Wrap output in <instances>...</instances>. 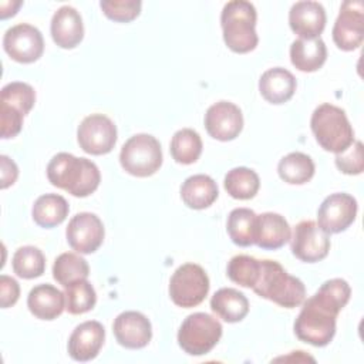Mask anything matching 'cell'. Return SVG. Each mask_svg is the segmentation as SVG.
I'll use <instances>...</instances> for the list:
<instances>
[{
	"instance_id": "1",
	"label": "cell",
	"mask_w": 364,
	"mask_h": 364,
	"mask_svg": "<svg viewBox=\"0 0 364 364\" xmlns=\"http://www.w3.org/2000/svg\"><path fill=\"white\" fill-rule=\"evenodd\" d=\"M351 289L344 279L324 282L307 300L294 321L299 340L314 347L327 346L336 334V318L348 303Z\"/></svg>"
},
{
	"instance_id": "2",
	"label": "cell",
	"mask_w": 364,
	"mask_h": 364,
	"mask_svg": "<svg viewBox=\"0 0 364 364\" xmlns=\"http://www.w3.org/2000/svg\"><path fill=\"white\" fill-rule=\"evenodd\" d=\"M47 178L53 186L73 196L85 198L97 191L101 173L92 161L77 158L68 152H60L48 162Z\"/></svg>"
},
{
	"instance_id": "3",
	"label": "cell",
	"mask_w": 364,
	"mask_h": 364,
	"mask_svg": "<svg viewBox=\"0 0 364 364\" xmlns=\"http://www.w3.org/2000/svg\"><path fill=\"white\" fill-rule=\"evenodd\" d=\"M252 289L257 296L286 309H294L306 300L303 282L289 274L279 262L270 259L260 260L259 277Z\"/></svg>"
},
{
	"instance_id": "4",
	"label": "cell",
	"mask_w": 364,
	"mask_h": 364,
	"mask_svg": "<svg viewBox=\"0 0 364 364\" xmlns=\"http://www.w3.org/2000/svg\"><path fill=\"white\" fill-rule=\"evenodd\" d=\"M256 9L250 1L232 0L223 6L220 24L225 44L235 53L245 54L256 48L259 37L256 33Z\"/></svg>"
},
{
	"instance_id": "5",
	"label": "cell",
	"mask_w": 364,
	"mask_h": 364,
	"mask_svg": "<svg viewBox=\"0 0 364 364\" xmlns=\"http://www.w3.org/2000/svg\"><path fill=\"white\" fill-rule=\"evenodd\" d=\"M310 125L318 145L328 152L340 154L354 142V131L344 109L333 104L318 105L311 114Z\"/></svg>"
},
{
	"instance_id": "6",
	"label": "cell",
	"mask_w": 364,
	"mask_h": 364,
	"mask_svg": "<svg viewBox=\"0 0 364 364\" xmlns=\"http://www.w3.org/2000/svg\"><path fill=\"white\" fill-rule=\"evenodd\" d=\"M119 162L129 175L138 178L151 176L162 165L161 144L149 134H136L122 145Z\"/></svg>"
},
{
	"instance_id": "7",
	"label": "cell",
	"mask_w": 364,
	"mask_h": 364,
	"mask_svg": "<svg viewBox=\"0 0 364 364\" xmlns=\"http://www.w3.org/2000/svg\"><path fill=\"white\" fill-rule=\"evenodd\" d=\"M222 324L208 313L189 314L178 331L179 347L191 355L208 354L222 337Z\"/></svg>"
},
{
	"instance_id": "8",
	"label": "cell",
	"mask_w": 364,
	"mask_h": 364,
	"mask_svg": "<svg viewBox=\"0 0 364 364\" xmlns=\"http://www.w3.org/2000/svg\"><path fill=\"white\" fill-rule=\"evenodd\" d=\"M209 277L202 266L185 263L179 266L169 280L171 300L183 309L196 307L209 293Z\"/></svg>"
},
{
	"instance_id": "9",
	"label": "cell",
	"mask_w": 364,
	"mask_h": 364,
	"mask_svg": "<svg viewBox=\"0 0 364 364\" xmlns=\"http://www.w3.org/2000/svg\"><path fill=\"white\" fill-rule=\"evenodd\" d=\"M77 139L84 152L105 155L115 146L117 127L107 115L91 114L78 125Z\"/></svg>"
},
{
	"instance_id": "10",
	"label": "cell",
	"mask_w": 364,
	"mask_h": 364,
	"mask_svg": "<svg viewBox=\"0 0 364 364\" xmlns=\"http://www.w3.org/2000/svg\"><path fill=\"white\" fill-rule=\"evenodd\" d=\"M3 48L11 60L30 64L43 55L44 38L37 27L20 23L7 28L4 33Z\"/></svg>"
},
{
	"instance_id": "11",
	"label": "cell",
	"mask_w": 364,
	"mask_h": 364,
	"mask_svg": "<svg viewBox=\"0 0 364 364\" xmlns=\"http://www.w3.org/2000/svg\"><path fill=\"white\" fill-rule=\"evenodd\" d=\"M333 40L340 50L353 51L364 40V4L360 0H347L333 26Z\"/></svg>"
},
{
	"instance_id": "12",
	"label": "cell",
	"mask_w": 364,
	"mask_h": 364,
	"mask_svg": "<svg viewBox=\"0 0 364 364\" xmlns=\"http://www.w3.org/2000/svg\"><path fill=\"white\" fill-rule=\"evenodd\" d=\"M290 247L299 260L316 263L328 255L330 237L314 220H301L294 226Z\"/></svg>"
},
{
	"instance_id": "13",
	"label": "cell",
	"mask_w": 364,
	"mask_h": 364,
	"mask_svg": "<svg viewBox=\"0 0 364 364\" xmlns=\"http://www.w3.org/2000/svg\"><path fill=\"white\" fill-rule=\"evenodd\" d=\"M105 230L101 219L90 212L73 216L65 229V237L73 250L80 255L94 253L104 242Z\"/></svg>"
},
{
	"instance_id": "14",
	"label": "cell",
	"mask_w": 364,
	"mask_h": 364,
	"mask_svg": "<svg viewBox=\"0 0 364 364\" xmlns=\"http://www.w3.org/2000/svg\"><path fill=\"white\" fill-rule=\"evenodd\" d=\"M357 216V200L344 192L327 196L317 210V225L327 233L346 230Z\"/></svg>"
},
{
	"instance_id": "15",
	"label": "cell",
	"mask_w": 364,
	"mask_h": 364,
	"mask_svg": "<svg viewBox=\"0 0 364 364\" xmlns=\"http://www.w3.org/2000/svg\"><path fill=\"white\" fill-rule=\"evenodd\" d=\"M205 128L218 141L235 139L243 128L240 108L230 101H219L210 105L205 114Z\"/></svg>"
},
{
	"instance_id": "16",
	"label": "cell",
	"mask_w": 364,
	"mask_h": 364,
	"mask_svg": "<svg viewBox=\"0 0 364 364\" xmlns=\"http://www.w3.org/2000/svg\"><path fill=\"white\" fill-rule=\"evenodd\" d=\"M112 331L117 341L131 350L145 347L152 338L151 321L139 311H124L117 316L112 324Z\"/></svg>"
},
{
	"instance_id": "17",
	"label": "cell",
	"mask_w": 364,
	"mask_h": 364,
	"mask_svg": "<svg viewBox=\"0 0 364 364\" xmlns=\"http://www.w3.org/2000/svg\"><path fill=\"white\" fill-rule=\"evenodd\" d=\"M105 340V330L100 321L88 320L78 324L68 338V354L75 361L94 360Z\"/></svg>"
},
{
	"instance_id": "18",
	"label": "cell",
	"mask_w": 364,
	"mask_h": 364,
	"mask_svg": "<svg viewBox=\"0 0 364 364\" xmlns=\"http://www.w3.org/2000/svg\"><path fill=\"white\" fill-rule=\"evenodd\" d=\"M289 24L300 38H317L326 27V10L317 1H297L289 11Z\"/></svg>"
},
{
	"instance_id": "19",
	"label": "cell",
	"mask_w": 364,
	"mask_h": 364,
	"mask_svg": "<svg viewBox=\"0 0 364 364\" xmlns=\"http://www.w3.org/2000/svg\"><path fill=\"white\" fill-rule=\"evenodd\" d=\"M51 37L61 48H74L84 38V24L80 13L71 6H61L51 18Z\"/></svg>"
},
{
	"instance_id": "20",
	"label": "cell",
	"mask_w": 364,
	"mask_h": 364,
	"mask_svg": "<svg viewBox=\"0 0 364 364\" xmlns=\"http://www.w3.org/2000/svg\"><path fill=\"white\" fill-rule=\"evenodd\" d=\"M291 236L290 226L284 216L273 212L257 215L255 245L262 249L274 250L284 246Z\"/></svg>"
},
{
	"instance_id": "21",
	"label": "cell",
	"mask_w": 364,
	"mask_h": 364,
	"mask_svg": "<svg viewBox=\"0 0 364 364\" xmlns=\"http://www.w3.org/2000/svg\"><path fill=\"white\" fill-rule=\"evenodd\" d=\"M27 307L40 320H54L65 309V296L53 284H37L28 293Z\"/></svg>"
},
{
	"instance_id": "22",
	"label": "cell",
	"mask_w": 364,
	"mask_h": 364,
	"mask_svg": "<svg viewBox=\"0 0 364 364\" xmlns=\"http://www.w3.org/2000/svg\"><path fill=\"white\" fill-rule=\"evenodd\" d=\"M296 87L297 82L294 75L282 67L269 68L259 80V91L270 104L287 102L293 97Z\"/></svg>"
},
{
	"instance_id": "23",
	"label": "cell",
	"mask_w": 364,
	"mask_h": 364,
	"mask_svg": "<svg viewBox=\"0 0 364 364\" xmlns=\"http://www.w3.org/2000/svg\"><path fill=\"white\" fill-rule=\"evenodd\" d=\"M327 58V47L324 41L317 38H297L290 46L291 64L303 71L313 73L323 67Z\"/></svg>"
},
{
	"instance_id": "24",
	"label": "cell",
	"mask_w": 364,
	"mask_h": 364,
	"mask_svg": "<svg viewBox=\"0 0 364 364\" xmlns=\"http://www.w3.org/2000/svg\"><path fill=\"white\" fill-rule=\"evenodd\" d=\"M219 191L216 182L203 173L192 175L181 186V198L191 209L209 208L218 199Z\"/></svg>"
},
{
	"instance_id": "25",
	"label": "cell",
	"mask_w": 364,
	"mask_h": 364,
	"mask_svg": "<svg viewBox=\"0 0 364 364\" xmlns=\"http://www.w3.org/2000/svg\"><path fill=\"white\" fill-rule=\"evenodd\" d=\"M212 311L226 323H237L249 313L247 297L232 287L219 289L210 299Z\"/></svg>"
},
{
	"instance_id": "26",
	"label": "cell",
	"mask_w": 364,
	"mask_h": 364,
	"mask_svg": "<svg viewBox=\"0 0 364 364\" xmlns=\"http://www.w3.org/2000/svg\"><path fill=\"white\" fill-rule=\"evenodd\" d=\"M68 210L70 206L65 198L57 193H46L38 196L34 202L31 216L38 226L54 228L65 220Z\"/></svg>"
},
{
	"instance_id": "27",
	"label": "cell",
	"mask_w": 364,
	"mask_h": 364,
	"mask_svg": "<svg viewBox=\"0 0 364 364\" xmlns=\"http://www.w3.org/2000/svg\"><path fill=\"white\" fill-rule=\"evenodd\" d=\"M256 219L257 215L249 208H236L229 213L226 230L235 245L242 247L255 245Z\"/></svg>"
},
{
	"instance_id": "28",
	"label": "cell",
	"mask_w": 364,
	"mask_h": 364,
	"mask_svg": "<svg viewBox=\"0 0 364 364\" xmlns=\"http://www.w3.org/2000/svg\"><path fill=\"white\" fill-rule=\"evenodd\" d=\"M313 159L303 152H290L277 165L279 176L290 185H303L314 175Z\"/></svg>"
},
{
	"instance_id": "29",
	"label": "cell",
	"mask_w": 364,
	"mask_h": 364,
	"mask_svg": "<svg viewBox=\"0 0 364 364\" xmlns=\"http://www.w3.org/2000/svg\"><path fill=\"white\" fill-rule=\"evenodd\" d=\"M223 185L226 192L232 198L247 200L257 193L260 188V179L253 169L246 166H237L226 173Z\"/></svg>"
},
{
	"instance_id": "30",
	"label": "cell",
	"mask_w": 364,
	"mask_h": 364,
	"mask_svg": "<svg viewBox=\"0 0 364 364\" xmlns=\"http://www.w3.org/2000/svg\"><path fill=\"white\" fill-rule=\"evenodd\" d=\"M90 274V266L84 257L77 253H61L53 264V277L61 286L67 287L74 282L87 279Z\"/></svg>"
},
{
	"instance_id": "31",
	"label": "cell",
	"mask_w": 364,
	"mask_h": 364,
	"mask_svg": "<svg viewBox=\"0 0 364 364\" xmlns=\"http://www.w3.org/2000/svg\"><path fill=\"white\" fill-rule=\"evenodd\" d=\"M202 154L200 135L191 129L182 128L176 131L171 139V155L182 165H191L199 159Z\"/></svg>"
},
{
	"instance_id": "32",
	"label": "cell",
	"mask_w": 364,
	"mask_h": 364,
	"mask_svg": "<svg viewBox=\"0 0 364 364\" xmlns=\"http://www.w3.org/2000/svg\"><path fill=\"white\" fill-rule=\"evenodd\" d=\"M36 102L34 88L21 81L6 84L0 92V107L27 115Z\"/></svg>"
},
{
	"instance_id": "33",
	"label": "cell",
	"mask_w": 364,
	"mask_h": 364,
	"mask_svg": "<svg viewBox=\"0 0 364 364\" xmlns=\"http://www.w3.org/2000/svg\"><path fill=\"white\" fill-rule=\"evenodd\" d=\"M11 266L18 277L36 279L46 270V257L38 247L23 246L14 252Z\"/></svg>"
},
{
	"instance_id": "34",
	"label": "cell",
	"mask_w": 364,
	"mask_h": 364,
	"mask_svg": "<svg viewBox=\"0 0 364 364\" xmlns=\"http://www.w3.org/2000/svg\"><path fill=\"white\" fill-rule=\"evenodd\" d=\"M65 310L70 314H84L90 311L97 303V294L92 284L87 280H78L71 283L64 290Z\"/></svg>"
},
{
	"instance_id": "35",
	"label": "cell",
	"mask_w": 364,
	"mask_h": 364,
	"mask_svg": "<svg viewBox=\"0 0 364 364\" xmlns=\"http://www.w3.org/2000/svg\"><path fill=\"white\" fill-rule=\"evenodd\" d=\"M260 270V260L247 256V255H236L228 263V277L242 286V287H253Z\"/></svg>"
},
{
	"instance_id": "36",
	"label": "cell",
	"mask_w": 364,
	"mask_h": 364,
	"mask_svg": "<svg viewBox=\"0 0 364 364\" xmlns=\"http://www.w3.org/2000/svg\"><path fill=\"white\" fill-rule=\"evenodd\" d=\"M141 6L139 0H102L100 3L102 13L118 23H128L136 18L141 13Z\"/></svg>"
},
{
	"instance_id": "37",
	"label": "cell",
	"mask_w": 364,
	"mask_h": 364,
	"mask_svg": "<svg viewBox=\"0 0 364 364\" xmlns=\"http://www.w3.org/2000/svg\"><path fill=\"white\" fill-rule=\"evenodd\" d=\"M336 166L346 175H360L364 169L361 141H354L346 151L336 154Z\"/></svg>"
},
{
	"instance_id": "38",
	"label": "cell",
	"mask_w": 364,
	"mask_h": 364,
	"mask_svg": "<svg viewBox=\"0 0 364 364\" xmlns=\"http://www.w3.org/2000/svg\"><path fill=\"white\" fill-rule=\"evenodd\" d=\"M20 296V286L16 279L1 274L0 276V306L1 309H7L18 300Z\"/></svg>"
},
{
	"instance_id": "39",
	"label": "cell",
	"mask_w": 364,
	"mask_h": 364,
	"mask_svg": "<svg viewBox=\"0 0 364 364\" xmlns=\"http://www.w3.org/2000/svg\"><path fill=\"white\" fill-rule=\"evenodd\" d=\"M0 162H1V183H0V186H1V189H6L16 182V179L18 176V168H17L16 162L6 155L0 156Z\"/></svg>"
},
{
	"instance_id": "40",
	"label": "cell",
	"mask_w": 364,
	"mask_h": 364,
	"mask_svg": "<svg viewBox=\"0 0 364 364\" xmlns=\"http://www.w3.org/2000/svg\"><path fill=\"white\" fill-rule=\"evenodd\" d=\"M21 4H23L21 1H1L0 3V7H1L0 16H1V18L4 20L7 17H10V16H14Z\"/></svg>"
}]
</instances>
